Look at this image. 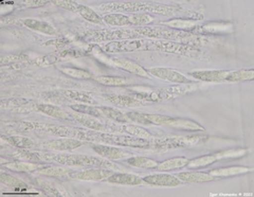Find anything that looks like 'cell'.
Masks as SVG:
<instances>
[{
	"label": "cell",
	"mask_w": 254,
	"mask_h": 197,
	"mask_svg": "<svg viewBox=\"0 0 254 197\" xmlns=\"http://www.w3.org/2000/svg\"><path fill=\"white\" fill-rule=\"evenodd\" d=\"M252 171L250 168L246 167H230V168H221L211 171L209 174H211L214 177H228V176H235L241 175L244 173H247Z\"/></svg>",
	"instance_id": "29"
},
{
	"label": "cell",
	"mask_w": 254,
	"mask_h": 197,
	"mask_svg": "<svg viewBox=\"0 0 254 197\" xmlns=\"http://www.w3.org/2000/svg\"><path fill=\"white\" fill-rule=\"evenodd\" d=\"M111 62H113L114 65H116L118 68L123 69L127 72H130L142 77H148L147 70L141 67L136 62L127 59H113Z\"/></svg>",
	"instance_id": "14"
},
{
	"label": "cell",
	"mask_w": 254,
	"mask_h": 197,
	"mask_svg": "<svg viewBox=\"0 0 254 197\" xmlns=\"http://www.w3.org/2000/svg\"><path fill=\"white\" fill-rule=\"evenodd\" d=\"M83 144H85L83 140L63 137L62 139L47 141V142L39 144V146L46 149H53V151H73Z\"/></svg>",
	"instance_id": "7"
},
{
	"label": "cell",
	"mask_w": 254,
	"mask_h": 197,
	"mask_svg": "<svg viewBox=\"0 0 254 197\" xmlns=\"http://www.w3.org/2000/svg\"><path fill=\"white\" fill-rule=\"evenodd\" d=\"M101 10H122L127 12L136 11H147L156 14L162 15H173L177 11L176 7L169 6L164 4H153V3H143V2H111L108 4H103L100 6Z\"/></svg>",
	"instance_id": "4"
},
{
	"label": "cell",
	"mask_w": 254,
	"mask_h": 197,
	"mask_svg": "<svg viewBox=\"0 0 254 197\" xmlns=\"http://www.w3.org/2000/svg\"><path fill=\"white\" fill-rule=\"evenodd\" d=\"M60 60L59 57H55V54H48L45 55V57H39L36 58L33 62H32V64H34L35 66H49L54 64V63H57Z\"/></svg>",
	"instance_id": "44"
},
{
	"label": "cell",
	"mask_w": 254,
	"mask_h": 197,
	"mask_svg": "<svg viewBox=\"0 0 254 197\" xmlns=\"http://www.w3.org/2000/svg\"><path fill=\"white\" fill-rule=\"evenodd\" d=\"M208 136L205 135H188V136H178V137H171L159 139L155 141V146L157 148L162 149H172L179 146H190V145H197L202 142H205L208 140Z\"/></svg>",
	"instance_id": "5"
},
{
	"label": "cell",
	"mask_w": 254,
	"mask_h": 197,
	"mask_svg": "<svg viewBox=\"0 0 254 197\" xmlns=\"http://www.w3.org/2000/svg\"><path fill=\"white\" fill-rule=\"evenodd\" d=\"M4 59H7V62L12 61H20V60H27V58L21 57V55H7V57H3Z\"/></svg>",
	"instance_id": "49"
},
{
	"label": "cell",
	"mask_w": 254,
	"mask_h": 197,
	"mask_svg": "<svg viewBox=\"0 0 254 197\" xmlns=\"http://www.w3.org/2000/svg\"><path fill=\"white\" fill-rule=\"evenodd\" d=\"M154 49L153 42L142 41V39H126V41H119L109 43L105 46V51L108 53L119 52H133L140 50Z\"/></svg>",
	"instance_id": "6"
},
{
	"label": "cell",
	"mask_w": 254,
	"mask_h": 197,
	"mask_svg": "<svg viewBox=\"0 0 254 197\" xmlns=\"http://www.w3.org/2000/svg\"><path fill=\"white\" fill-rule=\"evenodd\" d=\"M0 181L5 186H9L11 188H14L15 190H27L29 186L18 178L14 176H11L9 174H5V173H1V176H0Z\"/></svg>",
	"instance_id": "36"
},
{
	"label": "cell",
	"mask_w": 254,
	"mask_h": 197,
	"mask_svg": "<svg viewBox=\"0 0 254 197\" xmlns=\"http://www.w3.org/2000/svg\"><path fill=\"white\" fill-rule=\"evenodd\" d=\"M103 20H104L106 23H108V25L114 26V27H122V26L130 25L129 18L123 14H108V15H105Z\"/></svg>",
	"instance_id": "38"
},
{
	"label": "cell",
	"mask_w": 254,
	"mask_h": 197,
	"mask_svg": "<svg viewBox=\"0 0 254 197\" xmlns=\"http://www.w3.org/2000/svg\"><path fill=\"white\" fill-rule=\"evenodd\" d=\"M105 100L109 101L110 103H113L117 106H122V107H140L144 106V102H141L140 100L134 99L132 97H127V96H118V94H107L104 96Z\"/></svg>",
	"instance_id": "18"
},
{
	"label": "cell",
	"mask_w": 254,
	"mask_h": 197,
	"mask_svg": "<svg viewBox=\"0 0 254 197\" xmlns=\"http://www.w3.org/2000/svg\"><path fill=\"white\" fill-rule=\"evenodd\" d=\"M134 32L140 35H144L146 37L154 38H164V39H175L178 37H182V34L175 31L163 29V28H150V27H139Z\"/></svg>",
	"instance_id": "8"
},
{
	"label": "cell",
	"mask_w": 254,
	"mask_h": 197,
	"mask_svg": "<svg viewBox=\"0 0 254 197\" xmlns=\"http://www.w3.org/2000/svg\"><path fill=\"white\" fill-rule=\"evenodd\" d=\"M154 49L161 50L165 52H172V53H179V54H187L188 51L190 49L189 47L177 44V43H172V42H165V41H158L153 42Z\"/></svg>",
	"instance_id": "21"
},
{
	"label": "cell",
	"mask_w": 254,
	"mask_h": 197,
	"mask_svg": "<svg viewBox=\"0 0 254 197\" xmlns=\"http://www.w3.org/2000/svg\"><path fill=\"white\" fill-rule=\"evenodd\" d=\"M87 141H101V142L113 144V145H121V146H128V147H139V148H146L150 146L149 141L147 139L137 138L132 136H124V135H117V133H109V132H91L88 133V139Z\"/></svg>",
	"instance_id": "3"
},
{
	"label": "cell",
	"mask_w": 254,
	"mask_h": 197,
	"mask_svg": "<svg viewBox=\"0 0 254 197\" xmlns=\"http://www.w3.org/2000/svg\"><path fill=\"white\" fill-rule=\"evenodd\" d=\"M110 184L127 185V186H140L144 184L143 178L133 174H124V173H117L107 178Z\"/></svg>",
	"instance_id": "19"
},
{
	"label": "cell",
	"mask_w": 254,
	"mask_h": 197,
	"mask_svg": "<svg viewBox=\"0 0 254 197\" xmlns=\"http://www.w3.org/2000/svg\"><path fill=\"white\" fill-rule=\"evenodd\" d=\"M2 139L5 140L7 143L13 145L16 148H22V149H30L34 147V142L29 138L21 137V136H2Z\"/></svg>",
	"instance_id": "31"
},
{
	"label": "cell",
	"mask_w": 254,
	"mask_h": 197,
	"mask_svg": "<svg viewBox=\"0 0 254 197\" xmlns=\"http://www.w3.org/2000/svg\"><path fill=\"white\" fill-rule=\"evenodd\" d=\"M70 117L72 118V119H74L76 122L84 125L85 128L89 129V130H92L95 131H103L105 130L104 125H103L99 120H97L94 117H92L90 115L78 113L76 115H70Z\"/></svg>",
	"instance_id": "20"
},
{
	"label": "cell",
	"mask_w": 254,
	"mask_h": 197,
	"mask_svg": "<svg viewBox=\"0 0 254 197\" xmlns=\"http://www.w3.org/2000/svg\"><path fill=\"white\" fill-rule=\"evenodd\" d=\"M196 80L203 81V82H213L219 83L226 81V77L229 74L227 70H199V71H193L190 73Z\"/></svg>",
	"instance_id": "13"
},
{
	"label": "cell",
	"mask_w": 254,
	"mask_h": 197,
	"mask_svg": "<svg viewBox=\"0 0 254 197\" xmlns=\"http://www.w3.org/2000/svg\"><path fill=\"white\" fill-rule=\"evenodd\" d=\"M99 109L101 113V117L109 118V119H113L117 122H121V123H125L129 120L128 118H127V116L122 112H120L119 109H116L113 107H99Z\"/></svg>",
	"instance_id": "34"
},
{
	"label": "cell",
	"mask_w": 254,
	"mask_h": 197,
	"mask_svg": "<svg viewBox=\"0 0 254 197\" xmlns=\"http://www.w3.org/2000/svg\"><path fill=\"white\" fill-rule=\"evenodd\" d=\"M137 36L138 34L132 30H103L93 34V37L97 41H106V39H123V41H126V39H134Z\"/></svg>",
	"instance_id": "11"
},
{
	"label": "cell",
	"mask_w": 254,
	"mask_h": 197,
	"mask_svg": "<svg viewBox=\"0 0 254 197\" xmlns=\"http://www.w3.org/2000/svg\"><path fill=\"white\" fill-rule=\"evenodd\" d=\"M177 177L187 184H196V183H208V181L215 180L216 178L208 173L201 172H182L178 173Z\"/></svg>",
	"instance_id": "17"
},
{
	"label": "cell",
	"mask_w": 254,
	"mask_h": 197,
	"mask_svg": "<svg viewBox=\"0 0 254 197\" xmlns=\"http://www.w3.org/2000/svg\"><path fill=\"white\" fill-rule=\"evenodd\" d=\"M36 109L39 110V112H42L45 115H48L52 118H57V119H61V120L71 119L69 114L65 113L62 108H60L58 106L50 105V104H37Z\"/></svg>",
	"instance_id": "25"
},
{
	"label": "cell",
	"mask_w": 254,
	"mask_h": 197,
	"mask_svg": "<svg viewBox=\"0 0 254 197\" xmlns=\"http://www.w3.org/2000/svg\"><path fill=\"white\" fill-rule=\"evenodd\" d=\"M130 20V23L132 25H136L139 27H143L144 25H148V23H152L155 18L149 14H133L131 16L128 17Z\"/></svg>",
	"instance_id": "43"
},
{
	"label": "cell",
	"mask_w": 254,
	"mask_h": 197,
	"mask_svg": "<svg viewBox=\"0 0 254 197\" xmlns=\"http://www.w3.org/2000/svg\"><path fill=\"white\" fill-rule=\"evenodd\" d=\"M254 80V70H238V71L229 72L226 77L228 82H244V81H253Z\"/></svg>",
	"instance_id": "35"
},
{
	"label": "cell",
	"mask_w": 254,
	"mask_h": 197,
	"mask_svg": "<svg viewBox=\"0 0 254 197\" xmlns=\"http://www.w3.org/2000/svg\"><path fill=\"white\" fill-rule=\"evenodd\" d=\"M127 163L131 165V167L141 169H154L159 164L156 160L149 159L142 156H131L129 159H127Z\"/></svg>",
	"instance_id": "32"
},
{
	"label": "cell",
	"mask_w": 254,
	"mask_h": 197,
	"mask_svg": "<svg viewBox=\"0 0 254 197\" xmlns=\"http://www.w3.org/2000/svg\"><path fill=\"white\" fill-rule=\"evenodd\" d=\"M147 72L153 74L156 77L161 78V80H165L172 83L181 84V83L189 82L188 78L185 75H182L178 71H175V70L168 69V68H152V69H148Z\"/></svg>",
	"instance_id": "12"
},
{
	"label": "cell",
	"mask_w": 254,
	"mask_h": 197,
	"mask_svg": "<svg viewBox=\"0 0 254 197\" xmlns=\"http://www.w3.org/2000/svg\"><path fill=\"white\" fill-rule=\"evenodd\" d=\"M93 80L106 86H124L127 84L126 78L119 76H95Z\"/></svg>",
	"instance_id": "42"
},
{
	"label": "cell",
	"mask_w": 254,
	"mask_h": 197,
	"mask_svg": "<svg viewBox=\"0 0 254 197\" xmlns=\"http://www.w3.org/2000/svg\"><path fill=\"white\" fill-rule=\"evenodd\" d=\"M117 130L121 132L128 133V135L132 137H137V138H142V139H148L152 138V135H150L149 131L140 128V126L136 125H128V124H122L119 125Z\"/></svg>",
	"instance_id": "28"
},
{
	"label": "cell",
	"mask_w": 254,
	"mask_h": 197,
	"mask_svg": "<svg viewBox=\"0 0 254 197\" xmlns=\"http://www.w3.org/2000/svg\"><path fill=\"white\" fill-rule=\"evenodd\" d=\"M133 98L137 100L150 101V102H161L164 100H169L171 97L170 92L166 91H148V92H139L134 93Z\"/></svg>",
	"instance_id": "26"
},
{
	"label": "cell",
	"mask_w": 254,
	"mask_h": 197,
	"mask_svg": "<svg viewBox=\"0 0 254 197\" xmlns=\"http://www.w3.org/2000/svg\"><path fill=\"white\" fill-rule=\"evenodd\" d=\"M43 161H55L68 167H97L109 170H118V165L108 159L97 158V157L82 154H54L38 152Z\"/></svg>",
	"instance_id": "2"
},
{
	"label": "cell",
	"mask_w": 254,
	"mask_h": 197,
	"mask_svg": "<svg viewBox=\"0 0 254 197\" xmlns=\"http://www.w3.org/2000/svg\"><path fill=\"white\" fill-rule=\"evenodd\" d=\"M231 23L226 22H210L197 28V31L199 33H228L231 32Z\"/></svg>",
	"instance_id": "23"
},
{
	"label": "cell",
	"mask_w": 254,
	"mask_h": 197,
	"mask_svg": "<svg viewBox=\"0 0 254 197\" xmlns=\"http://www.w3.org/2000/svg\"><path fill=\"white\" fill-rule=\"evenodd\" d=\"M50 1H46V0H35V1H25L23 3H25L27 6H30V7H38V6H43L47 3H49Z\"/></svg>",
	"instance_id": "48"
},
{
	"label": "cell",
	"mask_w": 254,
	"mask_h": 197,
	"mask_svg": "<svg viewBox=\"0 0 254 197\" xmlns=\"http://www.w3.org/2000/svg\"><path fill=\"white\" fill-rule=\"evenodd\" d=\"M129 120L143 125H165L171 128L189 131H201L202 126L195 121L173 118L170 116H161L154 114H144L138 112H129L125 114Z\"/></svg>",
	"instance_id": "1"
},
{
	"label": "cell",
	"mask_w": 254,
	"mask_h": 197,
	"mask_svg": "<svg viewBox=\"0 0 254 197\" xmlns=\"http://www.w3.org/2000/svg\"><path fill=\"white\" fill-rule=\"evenodd\" d=\"M6 169H9L14 172H34L41 170L43 167L36 163H30L25 161H14V162H7L6 163Z\"/></svg>",
	"instance_id": "30"
},
{
	"label": "cell",
	"mask_w": 254,
	"mask_h": 197,
	"mask_svg": "<svg viewBox=\"0 0 254 197\" xmlns=\"http://www.w3.org/2000/svg\"><path fill=\"white\" fill-rule=\"evenodd\" d=\"M143 180H144L145 184L156 187H177L182 183L177 176L168 174L147 175L143 178Z\"/></svg>",
	"instance_id": "10"
},
{
	"label": "cell",
	"mask_w": 254,
	"mask_h": 197,
	"mask_svg": "<svg viewBox=\"0 0 254 197\" xmlns=\"http://www.w3.org/2000/svg\"><path fill=\"white\" fill-rule=\"evenodd\" d=\"M44 130L53 136H60L64 138L75 137L76 139H79V140H81L82 132H83L82 130L66 128V126H55V125H45Z\"/></svg>",
	"instance_id": "15"
},
{
	"label": "cell",
	"mask_w": 254,
	"mask_h": 197,
	"mask_svg": "<svg viewBox=\"0 0 254 197\" xmlns=\"http://www.w3.org/2000/svg\"><path fill=\"white\" fill-rule=\"evenodd\" d=\"M165 26H169L174 29L178 30H195L196 29V22L193 20H186V19H172L164 22Z\"/></svg>",
	"instance_id": "40"
},
{
	"label": "cell",
	"mask_w": 254,
	"mask_h": 197,
	"mask_svg": "<svg viewBox=\"0 0 254 197\" xmlns=\"http://www.w3.org/2000/svg\"><path fill=\"white\" fill-rule=\"evenodd\" d=\"M38 173L42 175H46L49 177H57V178H63V177H73L72 175H76V173L73 172L71 169L68 168H62V167H47L42 168L38 170Z\"/></svg>",
	"instance_id": "24"
},
{
	"label": "cell",
	"mask_w": 254,
	"mask_h": 197,
	"mask_svg": "<svg viewBox=\"0 0 254 197\" xmlns=\"http://www.w3.org/2000/svg\"><path fill=\"white\" fill-rule=\"evenodd\" d=\"M246 153H247L246 149H227V151L219 152L214 156H215L217 159H220V158H235V157H237V158H238V157H242V156L246 155Z\"/></svg>",
	"instance_id": "45"
},
{
	"label": "cell",
	"mask_w": 254,
	"mask_h": 197,
	"mask_svg": "<svg viewBox=\"0 0 254 197\" xmlns=\"http://www.w3.org/2000/svg\"><path fill=\"white\" fill-rule=\"evenodd\" d=\"M189 159L185 158V157H176V158H172L169 160H165L161 163H159L156 169L158 171H172V170H177L187 167V164L189 163Z\"/></svg>",
	"instance_id": "27"
},
{
	"label": "cell",
	"mask_w": 254,
	"mask_h": 197,
	"mask_svg": "<svg viewBox=\"0 0 254 197\" xmlns=\"http://www.w3.org/2000/svg\"><path fill=\"white\" fill-rule=\"evenodd\" d=\"M93 151L99 154L103 158H106L108 160L114 159H122L125 157H131V154L128 152H125L121 148H118L115 146L109 145H102V144H92Z\"/></svg>",
	"instance_id": "9"
},
{
	"label": "cell",
	"mask_w": 254,
	"mask_h": 197,
	"mask_svg": "<svg viewBox=\"0 0 254 197\" xmlns=\"http://www.w3.org/2000/svg\"><path fill=\"white\" fill-rule=\"evenodd\" d=\"M23 25L31 30L36 31V32H41L47 35H57V30L45 21L28 18L23 20Z\"/></svg>",
	"instance_id": "22"
},
{
	"label": "cell",
	"mask_w": 254,
	"mask_h": 197,
	"mask_svg": "<svg viewBox=\"0 0 254 197\" xmlns=\"http://www.w3.org/2000/svg\"><path fill=\"white\" fill-rule=\"evenodd\" d=\"M59 58L60 59H67V58H82V54L79 53L76 50H72V49H69V50H64L62 52L59 53Z\"/></svg>",
	"instance_id": "47"
},
{
	"label": "cell",
	"mask_w": 254,
	"mask_h": 197,
	"mask_svg": "<svg viewBox=\"0 0 254 197\" xmlns=\"http://www.w3.org/2000/svg\"><path fill=\"white\" fill-rule=\"evenodd\" d=\"M113 175V171L105 170L103 168L99 169H92V170H86L83 172L76 173L75 178L79 180H91V181H99V180H105Z\"/></svg>",
	"instance_id": "16"
},
{
	"label": "cell",
	"mask_w": 254,
	"mask_h": 197,
	"mask_svg": "<svg viewBox=\"0 0 254 197\" xmlns=\"http://www.w3.org/2000/svg\"><path fill=\"white\" fill-rule=\"evenodd\" d=\"M217 158L215 156L208 155V156H202V157H198V158L190 160L189 163L187 164V167L190 169H196V168H204L208 167L210 164H213L214 162H216Z\"/></svg>",
	"instance_id": "39"
},
{
	"label": "cell",
	"mask_w": 254,
	"mask_h": 197,
	"mask_svg": "<svg viewBox=\"0 0 254 197\" xmlns=\"http://www.w3.org/2000/svg\"><path fill=\"white\" fill-rule=\"evenodd\" d=\"M77 13L86 20L91 21L93 23H102V21H103L102 17H100L99 15L95 13L92 9H90L89 6L79 4L78 9H77Z\"/></svg>",
	"instance_id": "41"
},
{
	"label": "cell",
	"mask_w": 254,
	"mask_h": 197,
	"mask_svg": "<svg viewBox=\"0 0 254 197\" xmlns=\"http://www.w3.org/2000/svg\"><path fill=\"white\" fill-rule=\"evenodd\" d=\"M62 93L65 97H67L68 99L79 102V103H82V104H87V105L97 104V102H95L91 97H89L88 94H86L84 92L74 91V90H63Z\"/></svg>",
	"instance_id": "33"
},
{
	"label": "cell",
	"mask_w": 254,
	"mask_h": 197,
	"mask_svg": "<svg viewBox=\"0 0 254 197\" xmlns=\"http://www.w3.org/2000/svg\"><path fill=\"white\" fill-rule=\"evenodd\" d=\"M61 71L68 76L77 78V80H93L94 78V76L90 72L78 68L64 67V68H61Z\"/></svg>",
	"instance_id": "37"
},
{
	"label": "cell",
	"mask_w": 254,
	"mask_h": 197,
	"mask_svg": "<svg viewBox=\"0 0 254 197\" xmlns=\"http://www.w3.org/2000/svg\"><path fill=\"white\" fill-rule=\"evenodd\" d=\"M52 3H54L55 5H58L60 7H63V9L68 10V11H72V12H77L78 9V3L74 2V1H67V0H53Z\"/></svg>",
	"instance_id": "46"
}]
</instances>
